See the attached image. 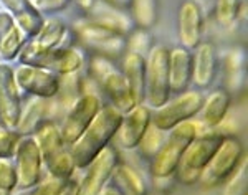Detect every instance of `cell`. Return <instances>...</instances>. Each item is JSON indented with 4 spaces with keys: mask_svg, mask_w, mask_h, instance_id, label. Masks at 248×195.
I'll list each match as a JSON object with an SVG mask.
<instances>
[{
    "mask_svg": "<svg viewBox=\"0 0 248 195\" xmlns=\"http://www.w3.org/2000/svg\"><path fill=\"white\" fill-rule=\"evenodd\" d=\"M121 119L123 113H119L114 106L105 105L99 109L90 126L71 144L77 169H85L108 144H111L116 131L121 124Z\"/></svg>",
    "mask_w": 248,
    "mask_h": 195,
    "instance_id": "6da1fadb",
    "label": "cell"
},
{
    "mask_svg": "<svg viewBox=\"0 0 248 195\" xmlns=\"http://www.w3.org/2000/svg\"><path fill=\"white\" fill-rule=\"evenodd\" d=\"M33 137L40 147L43 169L48 176L58 179H70L77 172V164L71 152V146L63 139L60 122L46 119L37 127Z\"/></svg>",
    "mask_w": 248,
    "mask_h": 195,
    "instance_id": "7a4b0ae2",
    "label": "cell"
},
{
    "mask_svg": "<svg viewBox=\"0 0 248 195\" xmlns=\"http://www.w3.org/2000/svg\"><path fill=\"white\" fill-rule=\"evenodd\" d=\"M70 31L77 46L88 55L116 61V60H121L127 51V42L124 35L98 25L88 17L75 20L70 27Z\"/></svg>",
    "mask_w": 248,
    "mask_h": 195,
    "instance_id": "3957f363",
    "label": "cell"
},
{
    "mask_svg": "<svg viewBox=\"0 0 248 195\" xmlns=\"http://www.w3.org/2000/svg\"><path fill=\"white\" fill-rule=\"evenodd\" d=\"M85 68L88 76L93 79V83L101 93L106 94V98L109 99V105L114 106L119 113L124 114L136 106L126 78H124L121 68L113 60L90 55Z\"/></svg>",
    "mask_w": 248,
    "mask_h": 195,
    "instance_id": "277c9868",
    "label": "cell"
},
{
    "mask_svg": "<svg viewBox=\"0 0 248 195\" xmlns=\"http://www.w3.org/2000/svg\"><path fill=\"white\" fill-rule=\"evenodd\" d=\"M199 134V126L194 119L186 121L182 124L172 127L166 133L161 149L149 162L151 176L154 179H170L174 177V172L177 169L179 162L186 152L189 144Z\"/></svg>",
    "mask_w": 248,
    "mask_h": 195,
    "instance_id": "5b68a950",
    "label": "cell"
},
{
    "mask_svg": "<svg viewBox=\"0 0 248 195\" xmlns=\"http://www.w3.org/2000/svg\"><path fill=\"white\" fill-rule=\"evenodd\" d=\"M223 136H225V134L218 133V131H215V129L207 131V133H203V134L199 133L194 141L189 144V147L186 149L177 169H175V172H174L175 180H177L179 184L187 185V187L199 184L202 177V172L205 170V167L210 162L215 150L218 149Z\"/></svg>",
    "mask_w": 248,
    "mask_h": 195,
    "instance_id": "8992f818",
    "label": "cell"
},
{
    "mask_svg": "<svg viewBox=\"0 0 248 195\" xmlns=\"http://www.w3.org/2000/svg\"><path fill=\"white\" fill-rule=\"evenodd\" d=\"M68 37H71V31L68 25L60 17H48L43 20L42 29L35 37L27 40V43L22 46L18 53L20 65H33L38 66L48 51L60 48V46L73 45L68 42Z\"/></svg>",
    "mask_w": 248,
    "mask_h": 195,
    "instance_id": "52a82bcc",
    "label": "cell"
},
{
    "mask_svg": "<svg viewBox=\"0 0 248 195\" xmlns=\"http://www.w3.org/2000/svg\"><path fill=\"white\" fill-rule=\"evenodd\" d=\"M170 99L169 86V48L154 45L146 55V93L144 105L149 109L161 107Z\"/></svg>",
    "mask_w": 248,
    "mask_h": 195,
    "instance_id": "ba28073f",
    "label": "cell"
},
{
    "mask_svg": "<svg viewBox=\"0 0 248 195\" xmlns=\"http://www.w3.org/2000/svg\"><path fill=\"white\" fill-rule=\"evenodd\" d=\"M203 98L205 94L201 90H187L181 94H175L161 107L151 109V122L167 133L172 127L197 116L202 109Z\"/></svg>",
    "mask_w": 248,
    "mask_h": 195,
    "instance_id": "9c48e42d",
    "label": "cell"
},
{
    "mask_svg": "<svg viewBox=\"0 0 248 195\" xmlns=\"http://www.w3.org/2000/svg\"><path fill=\"white\" fill-rule=\"evenodd\" d=\"M245 146L237 136L225 134L220 142L218 149L212 156L210 162L207 164L205 170L202 172L201 182L207 187L220 185L229 179L233 170L237 169L240 161L245 157Z\"/></svg>",
    "mask_w": 248,
    "mask_h": 195,
    "instance_id": "30bf717a",
    "label": "cell"
},
{
    "mask_svg": "<svg viewBox=\"0 0 248 195\" xmlns=\"http://www.w3.org/2000/svg\"><path fill=\"white\" fill-rule=\"evenodd\" d=\"M12 162L15 167V176H17L15 189L18 190L30 189L45 176L40 147L33 136H20Z\"/></svg>",
    "mask_w": 248,
    "mask_h": 195,
    "instance_id": "8fae6325",
    "label": "cell"
},
{
    "mask_svg": "<svg viewBox=\"0 0 248 195\" xmlns=\"http://www.w3.org/2000/svg\"><path fill=\"white\" fill-rule=\"evenodd\" d=\"M103 106L105 103L98 93H83L79 96L78 101L66 111L65 118L60 121V131L68 144L71 146L81 136Z\"/></svg>",
    "mask_w": 248,
    "mask_h": 195,
    "instance_id": "7c38bea8",
    "label": "cell"
},
{
    "mask_svg": "<svg viewBox=\"0 0 248 195\" xmlns=\"http://www.w3.org/2000/svg\"><path fill=\"white\" fill-rule=\"evenodd\" d=\"M119 162L118 150L113 144H108L93 161L85 167V176L78 180V189L75 195H99L109 184L111 174Z\"/></svg>",
    "mask_w": 248,
    "mask_h": 195,
    "instance_id": "4fadbf2b",
    "label": "cell"
},
{
    "mask_svg": "<svg viewBox=\"0 0 248 195\" xmlns=\"http://www.w3.org/2000/svg\"><path fill=\"white\" fill-rule=\"evenodd\" d=\"M14 71L20 91L27 93L29 96L53 98L57 94L60 75L33 65H18Z\"/></svg>",
    "mask_w": 248,
    "mask_h": 195,
    "instance_id": "5bb4252c",
    "label": "cell"
},
{
    "mask_svg": "<svg viewBox=\"0 0 248 195\" xmlns=\"http://www.w3.org/2000/svg\"><path fill=\"white\" fill-rule=\"evenodd\" d=\"M22 105V91L15 79L14 66L0 61V119L3 126L15 131Z\"/></svg>",
    "mask_w": 248,
    "mask_h": 195,
    "instance_id": "9a60e30c",
    "label": "cell"
},
{
    "mask_svg": "<svg viewBox=\"0 0 248 195\" xmlns=\"http://www.w3.org/2000/svg\"><path fill=\"white\" fill-rule=\"evenodd\" d=\"M151 124V109L146 105H136L123 114L121 124L111 142L123 150H134Z\"/></svg>",
    "mask_w": 248,
    "mask_h": 195,
    "instance_id": "2e32d148",
    "label": "cell"
},
{
    "mask_svg": "<svg viewBox=\"0 0 248 195\" xmlns=\"http://www.w3.org/2000/svg\"><path fill=\"white\" fill-rule=\"evenodd\" d=\"M218 71L217 48L212 42H202L192 53V83L197 90H209Z\"/></svg>",
    "mask_w": 248,
    "mask_h": 195,
    "instance_id": "e0dca14e",
    "label": "cell"
},
{
    "mask_svg": "<svg viewBox=\"0 0 248 195\" xmlns=\"http://www.w3.org/2000/svg\"><path fill=\"white\" fill-rule=\"evenodd\" d=\"M177 29L181 46L187 50H194L203 37V14L197 2L186 0L177 14Z\"/></svg>",
    "mask_w": 248,
    "mask_h": 195,
    "instance_id": "ac0fdd59",
    "label": "cell"
},
{
    "mask_svg": "<svg viewBox=\"0 0 248 195\" xmlns=\"http://www.w3.org/2000/svg\"><path fill=\"white\" fill-rule=\"evenodd\" d=\"M86 53L83 51L79 46L73 45H66V46H60L55 48L40 60L38 66L46 68L57 75H70V73H78L83 71L86 66Z\"/></svg>",
    "mask_w": 248,
    "mask_h": 195,
    "instance_id": "d6986e66",
    "label": "cell"
},
{
    "mask_svg": "<svg viewBox=\"0 0 248 195\" xmlns=\"http://www.w3.org/2000/svg\"><path fill=\"white\" fill-rule=\"evenodd\" d=\"M46 119L55 121L51 98L29 96L25 105H22V111H20V118L17 127H15V133L18 136H33L37 127L43 121H46Z\"/></svg>",
    "mask_w": 248,
    "mask_h": 195,
    "instance_id": "ffe728a7",
    "label": "cell"
},
{
    "mask_svg": "<svg viewBox=\"0 0 248 195\" xmlns=\"http://www.w3.org/2000/svg\"><path fill=\"white\" fill-rule=\"evenodd\" d=\"M86 17L93 20L94 23H98V25L106 27V29L113 30L119 35H124V37H127L136 29L133 18L126 10L116 9V7L108 5L105 2H99V0H96L91 10L86 14Z\"/></svg>",
    "mask_w": 248,
    "mask_h": 195,
    "instance_id": "44dd1931",
    "label": "cell"
},
{
    "mask_svg": "<svg viewBox=\"0 0 248 195\" xmlns=\"http://www.w3.org/2000/svg\"><path fill=\"white\" fill-rule=\"evenodd\" d=\"M192 85V51L184 46L169 50V86L170 94H181Z\"/></svg>",
    "mask_w": 248,
    "mask_h": 195,
    "instance_id": "7402d4cb",
    "label": "cell"
},
{
    "mask_svg": "<svg viewBox=\"0 0 248 195\" xmlns=\"http://www.w3.org/2000/svg\"><path fill=\"white\" fill-rule=\"evenodd\" d=\"M27 40L29 37L15 22L14 15L7 10H0V58L7 63L17 60Z\"/></svg>",
    "mask_w": 248,
    "mask_h": 195,
    "instance_id": "603a6c76",
    "label": "cell"
},
{
    "mask_svg": "<svg viewBox=\"0 0 248 195\" xmlns=\"http://www.w3.org/2000/svg\"><path fill=\"white\" fill-rule=\"evenodd\" d=\"M121 71L129 86L136 105H144L146 93V57L134 51H126L121 58Z\"/></svg>",
    "mask_w": 248,
    "mask_h": 195,
    "instance_id": "cb8c5ba5",
    "label": "cell"
},
{
    "mask_svg": "<svg viewBox=\"0 0 248 195\" xmlns=\"http://www.w3.org/2000/svg\"><path fill=\"white\" fill-rule=\"evenodd\" d=\"M232 106L230 91L225 88H217L212 91L207 98H203V105L201 109V121L207 131L217 129L227 119V114Z\"/></svg>",
    "mask_w": 248,
    "mask_h": 195,
    "instance_id": "d4e9b609",
    "label": "cell"
},
{
    "mask_svg": "<svg viewBox=\"0 0 248 195\" xmlns=\"http://www.w3.org/2000/svg\"><path fill=\"white\" fill-rule=\"evenodd\" d=\"M109 184L123 195H149V185L138 169L126 162H118L111 174Z\"/></svg>",
    "mask_w": 248,
    "mask_h": 195,
    "instance_id": "484cf974",
    "label": "cell"
},
{
    "mask_svg": "<svg viewBox=\"0 0 248 195\" xmlns=\"http://www.w3.org/2000/svg\"><path fill=\"white\" fill-rule=\"evenodd\" d=\"M0 3L3 5V10L14 15L15 22L18 23V27L29 38L35 37L38 30L42 29L45 18L31 7L30 0H0Z\"/></svg>",
    "mask_w": 248,
    "mask_h": 195,
    "instance_id": "4316f807",
    "label": "cell"
},
{
    "mask_svg": "<svg viewBox=\"0 0 248 195\" xmlns=\"http://www.w3.org/2000/svg\"><path fill=\"white\" fill-rule=\"evenodd\" d=\"M77 189L78 180L75 176L70 179H58L45 174L33 187L20 190L17 195H75Z\"/></svg>",
    "mask_w": 248,
    "mask_h": 195,
    "instance_id": "83f0119b",
    "label": "cell"
},
{
    "mask_svg": "<svg viewBox=\"0 0 248 195\" xmlns=\"http://www.w3.org/2000/svg\"><path fill=\"white\" fill-rule=\"evenodd\" d=\"M227 91L240 90L247 78V55L242 48H232L223 57Z\"/></svg>",
    "mask_w": 248,
    "mask_h": 195,
    "instance_id": "f1b7e54d",
    "label": "cell"
},
{
    "mask_svg": "<svg viewBox=\"0 0 248 195\" xmlns=\"http://www.w3.org/2000/svg\"><path fill=\"white\" fill-rule=\"evenodd\" d=\"M129 15L136 27L151 30L159 18V2L157 0H131Z\"/></svg>",
    "mask_w": 248,
    "mask_h": 195,
    "instance_id": "f546056e",
    "label": "cell"
},
{
    "mask_svg": "<svg viewBox=\"0 0 248 195\" xmlns=\"http://www.w3.org/2000/svg\"><path fill=\"white\" fill-rule=\"evenodd\" d=\"M164 139H166V131L159 129V127H155L153 122H151L134 150H138L139 156L142 159L151 162L155 154H157V150L161 149Z\"/></svg>",
    "mask_w": 248,
    "mask_h": 195,
    "instance_id": "4dcf8cb0",
    "label": "cell"
},
{
    "mask_svg": "<svg viewBox=\"0 0 248 195\" xmlns=\"http://www.w3.org/2000/svg\"><path fill=\"white\" fill-rule=\"evenodd\" d=\"M248 192V161L247 156L240 161L233 174L223 182L222 195H247Z\"/></svg>",
    "mask_w": 248,
    "mask_h": 195,
    "instance_id": "1f68e13d",
    "label": "cell"
},
{
    "mask_svg": "<svg viewBox=\"0 0 248 195\" xmlns=\"http://www.w3.org/2000/svg\"><path fill=\"white\" fill-rule=\"evenodd\" d=\"M242 0H215V18L223 29H230L240 17Z\"/></svg>",
    "mask_w": 248,
    "mask_h": 195,
    "instance_id": "d6a6232c",
    "label": "cell"
},
{
    "mask_svg": "<svg viewBox=\"0 0 248 195\" xmlns=\"http://www.w3.org/2000/svg\"><path fill=\"white\" fill-rule=\"evenodd\" d=\"M127 42V51H134V53H141L146 57L149 53V50L153 48V35L149 33V30L146 29H136L131 31L126 37Z\"/></svg>",
    "mask_w": 248,
    "mask_h": 195,
    "instance_id": "836d02e7",
    "label": "cell"
},
{
    "mask_svg": "<svg viewBox=\"0 0 248 195\" xmlns=\"http://www.w3.org/2000/svg\"><path fill=\"white\" fill-rule=\"evenodd\" d=\"M20 136L14 129L0 127V159H12L17 149V142Z\"/></svg>",
    "mask_w": 248,
    "mask_h": 195,
    "instance_id": "e575fe53",
    "label": "cell"
},
{
    "mask_svg": "<svg viewBox=\"0 0 248 195\" xmlns=\"http://www.w3.org/2000/svg\"><path fill=\"white\" fill-rule=\"evenodd\" d=\"M0 187L15 190L17 187V176L12 159H0Z\"/></svg>",
    "mask_w": 248,
    "mask_h": 195,
    "instance_id": "d590c367",
    "label": "cell"
},
{
    "mask_svg": "<svg viewBox=\"0 0 248 195\" xmlns=\"http://www.w3.org/2000/svg\"><path fill=\"white\" fill-rule=\"evenodd\" d=\"M31 7L38 12V14H58V12L65 10L71 3V0H30Z\"/></svg>",
    "mask_w": 248,
    "mask_h": 195,
    "instance_id": "8d00e7d4",
    "label": "cell"
},
{
    "mask_svg": "<svg viewBox=\"0 0 248 195\" xmlns=\"http://www.w3.org/2000/svg\"><path fill=\"white\" fill-rule=\"evenodd\" d=\"M99 2H105L108 5L116 7V9H123V10H127L131 5V0H99Z\"/></svg>",
    "mask_w": 248,
    "mask_h": 195,
    "instance_id": "74e56055",
    "label": "cell"
},
{
    "mask_svg": "<svg viewBox=\"0 0 248 195\" xmlns=\"http://www.w3.org/2000/svg\"><path fill=\"white\" fill-rule=\"evenodd\" d=\"M71 2H73L79 10H83L85 14H88V12L91 10V7L94 5L96 0H71Z\"/></svg>",
    "mask_w": 248,
    "mask_h": 195,
    "instance_id": "f35d334b",
    "label": "cell"
},
{
    "mask_svg": "<svg viewBox=\"0 0 248 195\" xmlns=\"http://www.w3.org/2000/svg\"><path fill=\"white\" fill-rule=\"evenodd\" d=\"M99 195H123V194L119 192V190L116 189V187H113L111 184H108L105 189H103L101 192H99Z\"/></svg>",
    "mask_w": 248,
    "mask_h": 195,
    "instance_id": "ab89813d",
    "label": "cell"
},
{
    "mask_svg": "<svg viewBox=\"0 0 248 195\" xmlns=\"http://www.w3.org/2000/svg\"><path fill=\"white\" fill-rule=\"evenodd\" d=\"M12 192H14V190H10V189H3V187H0V195H12Z\"/></svg>",
    "mask_w": 248,
    "mask_h": 195,
    "instance_id": "60d3db41",
    "label": "cell"
},
{
    "mask_svg": "<svg viewBox=\"0 0 248 195\" xmlns=\"http://www.w3.org/2000/svg\"><path fill=\"white\" fill-rule=\"evenodd\" d=\"M0 127H3V122H2V119H0Z\"/></svg>",
    "mask_w": 248,
    "mask_h": 195,
    "instance_id": "b9f144b4",
    "label": "cell"
}]
</instances>
